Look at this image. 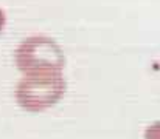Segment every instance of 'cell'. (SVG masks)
I'll return each instance as SVG.
<instances>
[{
	"mask_svg": "<svg viewBox=\"0 0 160 139\" xmlns=\"http://www.w3.org/2000/svg\"><path fill=\"white\" fill-rule=\"evenodd\" d=\"M65 91L61 71L25 74L16 87L17 104L28 111H42L54 105Z\"/></svg>",
	"mask_w": 160,
	"mask_h": 139,
	"instance_id": "6da1fadb",
	"label": "cell"
},
{
	"mask_svg": "<svg viewBox=\"0 0 160 139\" xmlns=\"http://www.w3.org/2000/svg\"><path fill=\"white\" fill-rule=\"evenodd\" d=\"M16 63L25 73H48L61 71L64 57L59 46L48 37H30L16 51Z\"/></svg>",
	"mask_w": 160,
	"mask_h": 139,
	"instance_id": "7a4b0ae2",
	"label": "cell"
},
{
	"mask_svg": "<svg viewBox=\"0 0 160 139\" xmlns=\"http://www.w3.org/2000/svg\"><path fill=\"white\" fill-rule=\"evenodd\" d=\"M145 139H160V121H156L146 127Z\"/></svg>",
	"mask_w": 160,
	"mask_h": 139,
	"instance_id": "3957f363",
	"label": "cell"
}]
</instances>
